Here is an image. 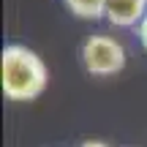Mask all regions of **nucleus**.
Listing matches in <instances>:
<instances>
[{
    "label": "nucleus",
    "mask_w": 147,
    "mask_h": 147,
    "mask_svg": "<svg viewBox=\"0 0 147 147\" xmlns=\"http://www.w3.org/2000/svg\"><path fill=\"white\" fill-rule=\"evenodd\" d=\"M147 16V0H109L106 16L112 27H139Z\"/></svg>",
    "instance_id": "7ed1b4c3"
},
{
    "label": "nucleus",
    "mask_w": 147,
    "mask_h": 147,
    "mask_svg": "<svg viewBox=\"0 0 147 147\" xmlns=\"http://www.w3.org/2000/svg\"><path fill=\"white\" fill-rule=\"evenodd\" d=\"M136 33H139V41H142V47H144V52H147V16H144V22L136 27Z\"/></svg>",
    "instance_id": "39448f33"
},
{
    "label": "nucleus",
    "mask_w": 147,
    "mask_h": 147,
    "mask_svg": "<svg viewBox=\"0 0 147 147\" xmlns=\"http://www.w3.org/2000/svg\"><path fill=\"white\" fill-rule=\"evenodd\" d=\"M79 60H82V68L90 76H115V74H120L125 68L128 55H125V47L115 36L93 33L82 41Z\"/></svg>",
    "instance_id": "f03ea898"
},
{
    "label": "nucleus",
    "mask_w": 147,
    "mask_h": 147,
    "mask_svg": "<svg viewBox=\"0 0 147 147\" xmlns=\"http://www.w3.org/2000/svg\"><path fill=\"white\" fill-rule=\"evenodd\" d=\"M63 5L79 19H101L106 16L109 0H63Z\"/></svg>",
    "instance_id": "20e7f679"
},
{
    "label": "nucleus",
    "mask_w": 147,
    "mask_h": 147,
    "mask_svg": "<svg viewBox=\"0 0 147 147\" xmlns=\"http://www.w3.org/2000/svg\"><path fill=\"white\" fill-rule=\"evenodd\" d=\"M0 84L8 101H36L49 84V68L25 44H8L0 52Z\"/></svg>",
    "instance_id": "f257e3e1"
},
{
    "label": "nucleus",
    "mask_w": 147,
    "mask_h": 147,
    "mask_svg": "<svg viewBox=\"0 0 147 147\" xmlns=\"http://www.w3.org/2000/svg\"><path fill=\"white\" fill-rule=\"evenodd\" d=\"M79 147H112V144H106V142H101V139H87V142H82Z\"/></svg>",
    "instance_id": "423d86ee"
}]
</instances>
